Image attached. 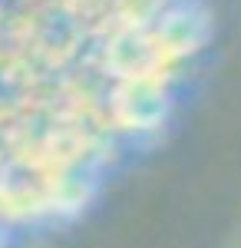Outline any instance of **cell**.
<instances>
[{
    "mask_svg": "<svg viewBox=\"0 0 241 248\" xmlns=\"http://www.w3.org/2000/svg\"><path fill=\"white\" fill-rule=\"evenodd\" d=\"M155 40L166 50L168 63L195 57L215 37V14L205 0H172L155 20Z\"/></svg>",
    "mask_w": 241,
    "mask_h": 248,
    "instance_id": "6da1fadb",
    "label": "cell"
},
{
    "mask_svg": "<svg viewBox=\"0 0 241 248\" xmlns=\"http://www.w3.org/2000/svg\"><path fill=\"white\" fill-rule=\"evenodd\" d=\"M168 113L166 77L155 79H119L112 93V116L122 129H155Z\"/></svg>",
    "mask_w": 241,
    "mask_h": 248,
    "instance_id": "7a4b0ae2",
    "label": "cell"
},
{
    "mask_svg": "<svg viewBox=\"0 0 241 248\" xmlns=\"http://www.w3.org/2000/svg\"><path fill=\"white\" fill-rule=\"evenodd\" d=\"M109 66L116 70L119 79H155V77H166V70L172 63H168L166 50L159 46L155 33L126 30L112 40Z\"/></svg>",
    "mask_w": 241,
    "mask_h": 248,
    "instance_id": "3957f363",
    "label": "cell"
},
{
    "mask_svg": "<svg viewBox=\"0 0 241 248\" xmlns=\"http://www.w3.org/2000/svg\"><path fill=\"white\" fill-rule=\"evenodd\" d=\"M7 238H10V232H7V222L0 218V248H7Z\"/></svg>",
    "mask_w": 241,
    "mask_h": 248,
    "instance_id": "277c9868",
    "label": "cell"
}]
</instances>
